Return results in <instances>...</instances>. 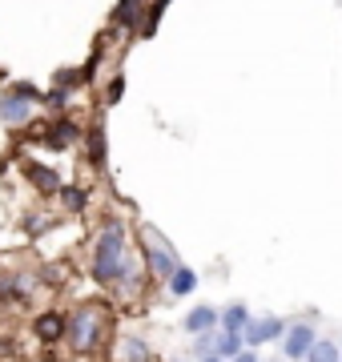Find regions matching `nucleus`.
<instances>
[{
	"instance_id": "obj_1",
	"label": "nucleus",
	"mask_w": 342,
	"mask_h": 362,
	"mask_svg": "<svg viewBox=\"0 0 342 362\" xmlns=\"http://www.w3.org/2000/svg\"><path fill=\"white\" fill-rule=\"evenodd\" d=\"M141 270H145V262L129 250V230H125V221L121 218L105 221L101 233H97V242H93V258H89L93 282L105 286V290H121V294H137Z\"/></svg>"
},
{
	"instance_id": "obj_2",
	"label": "nucleus",
	"mask_w": 342,
	"mask_h": 362,
	"mask_svg": "<svg viewBox=\"0 0 342 362\" xmlns=\"http://www.w3.org/2000/svg\"><path fill=\"white\" fill-rule=\"evenodd\" d=\"M101 334H105V314L101 306H81V310L69 314V346L77 354H93L101 346Z\"/></svg>"
},
{
	"instance_id": "obj_3",
	"label": "nucleus",
	"mask_w": 342,
	"mask_h": 362,
	"mask_svg": "<svg viewBox=\"0 0 342 362\" xmlns=\"http://www.w3.org/2000/svg\"><path fill=\"white\" fill-rule=\"evenodd\" d=\"M141 262H145V274H153L158 282H165L177 266H182V258H177V250L161 238V233H153L149 226L141 230Z\"/></svg>"
},
{
	"instance_id": "obj_4",
	"label": "nucleus",
	"mask_w": 342,
	"mask_h": 362,
	"mask_svg": "<svg viewBox=\"0 0 342 362\" xmlns=\"http://www.w3.org/2000/svg\"><path fill=\"white\" fill-rule=\"evenodd\" d=\"M0 125H8V129H28V125H37V101L20 97L16 89L0 93Z\"/></svg>"
},
{
	"instance_id": "obj_5",
	"label": "nucleus",
	"mask_w": 342,
	"mask_h": 362,
	"mask_svg": "<svg viewBox=\"0 0 342 362\" xmlns=\"http://www.w3.org/2000/svg\"><path fill=\"white\" fill-rule=\"evenodd\" d=\"M85 137V129H81V121H73L69 113H57L49 125H45V133H40V141L49 145V149H57V153H65V149H73V145Z\"/></svg>"
},
{
	"instance_id": "obj_6",
	"label": "nucleus",
	"mask_w": 342,
	"mask_h": 362,
	"mask_svg": "<svg viewBox=\"0 0 342 362\" xmlns=\"http://www.w3.org/2000/svg\"><path fill=\"white\" fill-rule=\"evenodd\" d=\"M314 342H318L314 322H290L286 338H282V354H286V362H306V354L314 350Z\"/></svg>"
},
{
	"instance_id": "obj_7",
	"label": "nucleus",
	"mask_w": 342,
	"mask_h": 362,
	"mask_svg": "<svg viewBox=\"0 0 342 362\" xmlns=\"http://www.w3.org/2000/svg\"><path fill=\"white\" fill-rule=\"evenodd\" d=\"M286 326L290 322H282V318H274V314H266V318H250V326H246V346L250 350H258V346H266V342H282L286 338Z\"/></svg>"
},
{
	"instance_id": "obj_8",
	"label": "nucleus",
	"mask_w": 342,
	"mask_h": 362,
	"mask_svg": "<svg viewBox=\"0 0 342 362\" xmlns=\"http://www.w3.org/2000/svg\"><path fill=\"white\" fill-rule=\"evenodd\" d=\"M20 173L33 181V189H37V194H45V197H57V194H61V177H57L49 165L33 161V157H25V161H20Z\"/></svg>"
},
{
	"instance_id": "obj_9",
	"label": "nucleus",
	"mask_w": 342,
	"mask_h": 362,
	"mask_svg": "<svg viewBox=\"0 0 342 362\" xmlns=\"http://www.w3.org/2000/svg\"><path fill=\"white\" fill-rule=\"evenodd\" d=\"M33 330H37V338L40 342H65L69 338V318L61 310H45V314H37V322H33Z\"/></svg>"
},
{
	"instance_id": "obj_10",
	"label": "nucleus",
	"mask_w": 342,
	"mask_h": 362,
	"mask_svg": "<svg viewBox=\"0 0 342 362\" xmlns=\"http://www.w3.org/2000/svg\"><path fill=\"white\" fill-rule=\"evenodd\" d=\"M145 4L149 0H117V8H113V28L121 33H141V21H145Z\"/></svg>"
},
{
	"instance_id": "obj_11",
	"label": "nucleus",
	"mask_w": 342,
	"mask_h": 362,
	"mask_svg": "<svg viewBox=\"0 0 342 362\" xmlns=\"http://www.w3.org/2000/svg\"><path fill=\"white\" fill-rule=\"evenodd\" d=\"M185 334H210V330H222V310L213 306H194V310L182 318Z\"/></svg>"
},
{
	"instance_id": "obj_12",
	"label": "nucleus",
	"mask_w": 342,
	"mask_h": 362,
	"mask_svg": "<svg viewBox=\"0 0 342 362\" xmlns=\"http://www.w3.org/2000/svg\"><path fill=\"white\" fill-rule=\"evenodd\" d=\"M81 145H85V161H89L93 169L105 165V125H101V121L85 125V137H81Z\"/></svg>"
},
{
	"instance_id": "obj_13",
	"label": "nucleus",
	"mask_w": 342,
	"mask_h": 362,
	"mask_svg": "<svg viewBox=\"0 0 342 362\" xmlns=\"http://www.w3.org/2000/svg\"><path fill=\"white\" fill-rule=\"evenodd\" d=\"M165 290H170L173 298H189L194 290H198V270H189V266L182 262V266L165 278Z\"/></svg>"
},
{
	"instance_id": "obj_14",
	"label": "nucleus",
	"mask_w": 342,
	"mask_h": 362,
	"mask_svg": "<svg viewBox=\"0 0 342 362\" xmlns=\"http://www.w3.org/2000/svg\"><path fill=\"white\" fill-rule=\"evenodd\" d=\"M246 326H250V310L242 306V302H230L222 310V330H230V334H246Z\"/></svg>"
},
{
	"instance_id": "obj_15",
	"label": "nucleus",
	"mask_w": 342,
	"mask_h": 362,
	"mask_svg": "<svg viewBox=\"0 0 342 362\" xmlns=\"http://www.w3.org/2000/svg\"><path fill=\"white\" fill-rule=\"evenodd\" d=\"M121 354H125V362H153V350H149V342L137 334H125L121 338Z\"/></svg>"
},
{
	"instance_id": "obj_16",
	"label": "nucleus",
	"mask_w": 342,
	"mask_h": 362,
	"mask_svg": "<svg viewBox=\"0 0 342 362\" xmlns=\"http://www.w3.org/2000/svg\"><path fill=\"white\" fill-rule=\"evenodd\" d=\"M61 206H65V214H81V209L89 206V189L85 185H61Z\"/></svg>"
},
{
	"instance_id": "obj_17",
	"label": "nucleus",
	"mask_w": 342,
	"mask_h": 362,
	"mask_svg": "<svg viewBox=\"0 0 342 362\" xmlns=\"http://www.w3.org/2000/svg\"><path fill=\"white\" fill-rule=\"evenodd\" d=\"M246 350V338L242 334H230V330H218V358H225V362H234L237 354Z\"/></svg>"
},
{
	"instance_id": "obj_18",
	"label": "nucleus",
	"mask_w": 342,
	"mask_h": 362,
	"mask_svg": "<svg viewBox=\"0 0 342 362\" xmlns=\"http://www.w3.org/2000/svg\"><path fill=\"white\" fill-rule=\"evenodd\" d=\"M165 8H170V0H149L145 4V21H141V37H153L161 25V16H165Z\"/></svg>"
},
{
	"instance_id": "obj_19",
	"label": "nucleus",
	"mask_w": 342,
	"mask_h": 362,
	"mask_svg": "<svg viewBox=\"0 0 342 362\" xmlns=\"http://www.w3.org/2000/svg\"><path fill=\"white\" fill-rule=\"evenodd\" d=\"M69 101H73V89H61V85H53V89L40 97V109H49V113H65Z\"/></svg>"
},
{
	"instance_id": "obj_20",
	"label": "nucleus",
	"mask_w": 342,
	"mask_h": 362,
	"mask_svg": "<svg viewBox=\"0 0 342 362\" xmlns=\"http://www.w3.org/2000/svg\"><path fill=\"white\" fill-rule=\"evenodd\" d=\"M306 362H342L338 342H330V338H318V342H314V350L306 354Z\"/></svg>"
},
{
	"instance_id": "obj_21",
	"label": "nucleus",
	"mask_w": 342,
	"mask_h": 362,
	"mask_svg": "<svg viewBox=\"0 0 342 362\" xmlns=\"http://www.w3.org/2000/svg\"><path fill=\"white\" fill-rule=\"evenodd\" d=\"M53 230V218H49V214H28L25 218V233L28 238H40V233H49Z\"/></svg>"
},
{
	"instance_id": "obj_22",
	"label": "nucleus",
	"mask_w": 342,
	"mask_h": 362,
	"mask_svg": "<svg viewBox=\"0 0 342 362\" xmlns=\"http://www.w3.org/2000/svg\"><path fill=\"white\" fill-rule=\"evenodd\" d=\"M194 354H198V358L218 354V330H210V334H194Z\"/></svg>"
},
{
	"instance_id": "obj_23",
	"label": "nucleus",
	"mask_w": 342,
	"mask_h": 362,
	"mask_svg": "<svg viewBox=\"0 0 342 362\" xmlns=\"http://www.w3.org/2000/svg\"><path fill=\"white\" fill-rule=\"evenodd\" d=\"M121 97H125V77H109V85H105V105H117Z\"/></svg>"
},
{
	"instance_id": "obj_24",
	"label": "nucleus",
	"mask_w": 342,
	"mask_h": 362,
	"mask_svg": "<svg viewBox=\"0 0 342 362\" xmlns=\"http://www.w3.org/2000/svg\"><path fill=\"white\" fill-rule=\"evenodd\" d=\"M234 362H262V358H258V350H250V346H246V350H242V354H237Z\"/></svg>"
},
{
	"instance_id": "obj_25",
	"label": "nucleus",
	"mask_w": 342,
	"mask_h": 362,
	"mask_svg": "<svg viewBox=\"0 0 342 362\" xmlns=\"http://www.w3.org/2000/svg\"><path fill=\"white\" fill-rule=\"evenodd\" d=\"M201 362H225V358H218V354H210V358H201Z\"/></svg>"
},
{
	"instance_id": "obj_26",
	"label": "nucleus",
	"mask_w": 342,
	"mask_h": 362,
	"mask_svg": "<svg viewBox=\"0 0 342 362\" xmlns=\"http://www.w3.org/2000/svg\"><path fill=\"white\" fill-rule=\"evenodd\" d=\"M173 362H185V358H173Z\"/></svg>"
}]
</instances>
